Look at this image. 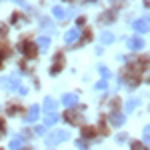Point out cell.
Here are the masks:
<instances>
[{
    "label": "cell",
    "instance_id": "1",
    "mask_svg": "<svg viewBox=\"0 0 150 150\" xmlns=\"http://www.w3.org/2000/svg\"><path fill=\"white\" fill-rule=\"evenodd\" d=\"M68 138H70L68 130H54L52 134H48L46 144L48 146H56V144H60V142H64V140H68Z\"/></svg>",
    "mask_w": 150,
    "mask_h": 150
},
{
    "label": "cell",
    "instance_id": "2",
    "mask_svg": "<svg viewBox=\"0 0 150 150\" xmlns=\"http://www.w3.org/2000/svg\"><path fill=\"white\" fill-rule=\"evenodd\" d=\"M0 86L6 88V90H18V88H20V76H18V74L4 76V78L0 80Z\"/></svg>",
    "mask_w": 150,
    "mask_h": 150
},
{
    "label": "cell",
    "instance_id": "3",
    "mask_svg": "<svg viewBox=\"0 0 150 150\" xmlns=\"http://www.w3.org/2000/svg\"><path fill=\"white\" fill-rule=\"evenodd\" d=\"M132 28H134L136 32H148L150 30V22L146 20V18H140V20H134Z\"/></svg>",
    "mask_w": 150,
    "mask_h": 150
},
{
    "label": "cell",
    "instance_id": "4",
    "mask_svg": "<svg viewBox=\"0 0 150 150\" xmlns=\"http://www.w3.org/2000/svg\"><path fill=\"white\" fill-rule=\"evenodd\" d=\"M78 38H80V30H78V28H70L68 32L64 34V40H66L68 44H72V42H76Z\"/></svg>",
    "mask_w": 150,
    "mask_h": 150
},
{
    "label": "cell",
    "instance_id": "5",
    "mask_svg": "<svg viewBox=\"0 0 150 150\" xmlns=\"http://www.w3.org/2000/svg\"><path fill=\"white\" fill-rule=\"evenodd\" d=\"M128 48L130 50H140V48H144V40L138 38V36H134V38L128 40Z\"/></svg>",
    "mask_w": 150,
    "mask_h": 150
},
{
    "label": "cell",
    "instance_id": "6",
    "mask_svg": "<svg viewBox=\"0 0 150 150\" xmlns=\"http://www.w3.org/2000/svg\"><path fill=\"white\" fill-rule=\"evenodd\" d=\"M38 114H40V106H30V110L26 114V122H36Z\"/></svg>",
    "mask_w": 150,
    "mask_h": 150
},
{
    "label": "cell",
    "instance_id": "7",
    "mask_svg": "<svg viewBox=\"0 0 150 150\" xmlns=\"http://www.w3.org/2000/svg\"><path fill=\"white\" fill-rule=\"evenodd\" d=\"M54 60H56V62H54V66L50 68V72H52V74H56L58 70L64 66V56H62V54H56V58H54Z\"/></svg>",
    "mask_w": 150,
    "mask_h": 150
},
{
    "label": "cell",
    "instance_id": "8",
    "mask_svg": "<svg viewBox=\"0 0 150 150\" xmlns=\"http://www.w3.org/2000/svg\"><path fill=\"white\" fill-rule=\"evenodd\" d=\"M20 50H22L24 54H28V56H34V46H32L30 42H26V40L20 42Z\"/></svg>",
    "mask_w": 150,
    "mask_h": 150
},
{
    "label": "cell",
    "instance_id": "9",
    "mask_svg": "<svg viewBox=\"0 0 150 150\" xmlns=\"http://www.w3.org/2000/svg\"><path fill=\"white\" fill-rule=\"evenodd\" d=\"M76 102H78L76 94H64V96H62V104H64V106H74Z\"/></svg>",
    "mask_w": 150,
    "mask_h": 150
},
{
    "label": "cell",
    "instance_id": "10",
    "mask_svg": "<svg viewBox=\"0 0 150 150\" xmlns=\"http://www.w3.org/2000/svg\"><path fill=\"white\" fill-rule=\"evenodd\" d=\"M110 120H112L114 126H122V124H124V114H122V112H114V114L110 116Z\"/></svg>",
    "mask_w": 150,
    "mask_h": 150
},
{
    "label": "cell",
    "instance_id": "11",
    "mask_svg": "<svg viewBox=\"0 0 150 150\" xmlns=\"http://www.w3.org/2000/svg\"><path fill=\"white\" fill-rule=\"evenodd\" d=\"M48 46H50V38H48V36H42V38L38 40V48H40L42 52H46Z\"/></svg>",
    "mask_w": 150,
    "mask_h": 150
},
{
    "label": "cell",
    "instance_id": "12",
    "mask_svg": "<svg viewBox=\"0 0 150 150\" xmlns=\"http://www.w3.org/2000/svg\"><path fill=\"white\" fill-rule=\"evenodd\" d=\"M54 16H56L58 20H64V18H66V10H64V8H62V6H54Z\"/></svg>",
    "mask_w": 150,
    "mask_h": 150
},
{
    "label": "cell",
    "instance_id": "13",
    "mask_svg": "<svg viewBox=\"0 0 150 150\" xmlns=\"http://www.w3.org/2000/svg\"><path fill=\"white\" fill-rule=\"evenodd\" d=\"M54 106H56V102H54L52 98H46V100H44V112H48V114H52Z\"/></svg>",
    "mask_w": 150,
    "mask_h": 150
},
{
    "label": "cell",
    "instance_id": "14",
    "mask_svg": "<svg viewBox=\"0 0 150 150\" xmlns=\"http://www.w3.org/2000/svg\"><path fill=\"white\" fill-rule=\"evenodd\" d=\"M138 104H140L138 98H130V100L126 102V112H132V110H134V108H136Z\"/></svg>",
    "mask_w": 150,
    "mask_h": 150
},
{
    "label": "cell",
    "instance_id": "15",
    "mask_svg": "<svg viewBox=\"0 0 150 150\" xmlns=\"http://www.w3.org/2000/svg\"><path fill=\"white\" fill-rule=\"evenodd\" d=\"M20 146H22V138H20V136H16V138L10 140V150H20Z\"/></svg>",
    "mask_w": 150,
    "mask_h": 150
},
{
    "label": "cell",
    "instance_id": "16",
    "mask_svg": "<svg viewBox=\"0 0 150 150\" xmlns=\"http://www.w3.org/2000/svg\"><path fill=\"white\" fill-rule=\"evenodd\" d=\"M40 24L44 26V30H46V32H52V30H54V26H52V22H50L48 18H42V20H40Z\"/></svg>",
    "mask_w": 150,
    "mask_h": 150
},
{
    "label": "cell",
    "instance_id": "17",
    "mask_svg": "<svg viewBox=\"0 0 150 150\" xmlns=\"http://www.w3.org/2000/svg\"><path fill=\"white\" fill-rule=\"evenodd\" d=\"M100 40H102L104 44H110V42L114 40V36L110 34V32H102V36H100Z\"/></svg>",
    "mask_w": 150,
    "mask_h": 150
},
{
    "label": "cell",
    "instance_id": "18",
    "mask_svg": "<svg viewBox=\"0 0 150 150\" xmlns=\"http://www.w3.org/2000/svg\"><path fill=\"white\" fill-rule=\"evenodd\" d=\"M56 122H58V116H56V114H48L44 124H46V126H50V124H56Z\"/></svg>",
    "mask_w": 150,
    "mask_h": 150
},
{
    "label": "cell",
    "instance_id": "19",
    "mask_svg": "<svg viewBox=\"0 0 150 150\" xmlns=\"http://www.w3.org/2000/svg\"><path fill=\"white\" fill-rule=\"evenodd\" d=\"M142 136H144V142H146V144L150 146V126L144 128V134H142Z\"/></svg>",
    "mask_w": 150,
    "mask_h": 150
},
{
    "label": "cell",
    "instance_id": "20",
    "mask_svg": "<svg viewBox=\"0 0 150 150\" xmlns=\"http://www.w3.org/2000/svg\"><path fill=\"white\" fill-rule=\"evenodd\" d=\"M106 84H108V80H106V78H104V80H100L98 84H96V90H104V88H106Z\"/></svg>",
    "mask_w": 150,
    "mask_h": 150
},
{
    "label": "cell",
    "instance_id": "21",
    "mask_svg": "<svg viewBox=\"0 0 150 150\" xmlns=\"http://www.w3.org/2000/svg\"><path fill=\"white\" fill-rule=\"evenodd\" d=\"M82 134H84V136H92L94 130H92V128H84V130H82Z\"/></svg>",
    "mask_w": 150,
    "mask_h": 150
},
{
    "label": "cell",
    "instance_id": "22",
    "mask_svg": "<svg viewBox=\"0 0 150 150\" xmlns=\"http://www.w3.org/2000/svg\"><path fill=\"white\" fill-rule=\"evenodd\" d=\"M100 72L104 74V78L108 80V76H110V72H108V68H104V66H100Z\"/></svg>",
    "mask_w": 150,
    "mask_h": 150
},
{
    "label": "cell",
    "instance_id": "23",
    "mask_svg": "<svg viewBox=\"0 0 150 150\" xmlns=\"http://www.w3.org/2000/svg\"><path fill=\"white\" fill-rule=\"evenodd\" d=\"M132 150H142V146H140L138 142H134V144H132Z\"/></svg>",
    "mask_w": 150,
    "mask_h": 150
},
{
    "label": "cell",
    "instance_id": "24",
    "mask_svg": "<svg viewBox=\"0 0 150 150\" xmlns=\"http://www.w3.org/2000/svg\"><path fill=\"white\" fill-rule=\"evenodd\" d=\"M14 2H16V4H20V6H24V8H28V6H26V2H24V0H14Z\"/></svg>",
    "mask_w": 150,
    "mask_h": 150
},
{
    "label": "cell",
    "instance_id": "25",
    "mask_svg": "<svg viewBox=\"0 0 150 150\" xmlns=\"http://www.w3.org/2000/svg\"><path fill=\"white\" fill-rule=\"evenodd\" d=\"M44 130H46V126H38V128H36V132H38V134H42Z\"/></svg>",
    "mask_w": 150,
    "mask_h": 150
},
{
    "label": "cell",
    "instance_id": "26",
    "mask_svg": "<svg viewBox=\"0 0 150 150\" xmlns=\"http://www.w3.org/2000/svg\"><path fill=\"white\" fill-rule=\"evenodd\" d=\"M2 130H4V122L0 120V132H2Z\"/></svg>",
    "mask_w": 150,
    "mask_h": 150
}]
</instances>
